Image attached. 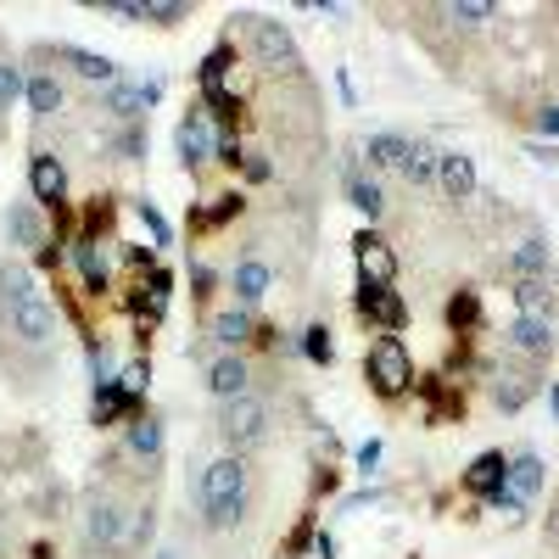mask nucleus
<instances>
[{
    "instance_id": "f257e3e1",
    "label": "nucleus",
    "mask_w": 559,
    "mask_h": 559,
    "mask_svg": "<svg viewBox=\"0 0 559 559\" xmlns=\"http://www.w3.org/2000/svg\"><path fill=\"white\" fill-rule=\"evenodd\" d=\"M364 381L381 403H397L403 392H414V358L403 347V336H376L364 353Z\"/></svg>"
},
{
    "instance_id": "f03ea898",
    "label": "nucleus",
    "mask_w": 559,
    "mask_h": 559,
    "mask_svg": "<svg viewBox=\"0 0 559 559\" xmlns=\"http://www.w3.org/2000/svg\"><path fill=\"white\" fill-rule=\"evenodd\" d=\"M269 431H274V414H269V403L263 397H229V403H218V437H224V448L229 453H252V448H263L269 442Z\"/></svg>"
},
{
    "instance_id": "7ed1b4c3",
    "label": "nucleus",
    "mask_w": 559,
    "mask_h": 559,
    "mask_svg": "<svg viewBox=\"0 0 559 559\" xmlns=\"http://www.w3.org/2000/svg\"><path fill=\"white\" fill-rule=\"evenodd\" d=\"M236 23H247V34H252V57H258L263 68H274V73H297V68H302V51H297V39H292L286 23L258 17V12H241Z\"/></svg>"
},
{
    "instance_id": "20e7f679",
    "label": "nucleus",
    "mask_w": 559,
    "mask_h": 559,
    "mask_svg": "<svg viewBox=\"0 0 559 559\" xmlns=\"http://www.w3.org/2000/svg\"><path fill=\"white\" fill-rule=\"evenodd\" d=\"M247 487H252V464H247V453H224V459H213L207 471H202V481H197V503L213 509V503H229V498H247Z\"/></svg>"
},
{
    "instance_id": "39448f33",
    "label": "nucleus",
    "mask_w": 559,
    "mask_h": 559,
    "mask_svg": "<svg viewBox=\"0 0 559 559\" xmlns=\"http://www.w3.org/2000/svg\"><path fill=\"white\" fill-rule=\"evenodd\" d=\"M353 308H358V319H364V324H376L381 336H397L403 324H408V302H403L392 286H364V280H358Z\"/></svg>"
},
{
    "instance_id": "423d86ee",
    "label": "nucleus",
    "mask_w": 559,
    "mask_h": 559,
    "mask_svg": "<svg viewBox=\"0 0 559 559\" xmlns=\"http://www.w3.org/2000/svg\"><path fill=\"white\" fill-rule=\"evenodd\" d=\"M7 336H17L23 347H51L57 342L51 302H7Z\"/></svg>"
},
{
    "instance_id": "0eeeda50",
    "label": "nucleus",
    "mask_w": 559,
    "mask_h": 559,
    "mask_svg": "<svg viewBox=\"0 0 559 559\" xmlns=\"http://www.w3.org/2000/svg\"><path fill=\"white\" fill-rule=\"evenodd\" d=\"M123 532H129V521H123L118 498L90 492V503H84V543L90 548H123Z\"/></svg>"
},
{
    "instance_id": "6e6552de",
    "label": "nucleus",
    "mask_w": 559,
    "mask_h": 559,
    "mask_svg": "<svg viewBox=\"0 0 559 559\" xmlns=\"http://www.w3.org/2000/svg\"><path fill=\"white\" fill-rule=\"evenodd\" d=\"M28 191H34V207L39 213H57L68 202V168H62V157L34 152L28 157Z\"/></svg>"
},
{
    "instance_id": "1a4fd4ad",
    "label": "nucleus",
    "mask_w": 559,
    "mask_h": 559,
    "mask_svg": "<svg viewBox=\"0 0 559 559\" xmlns=\"http://www.w3.org/2000/svg\"><path fill=\"white\" fill-rule=\"evenodd\" d=\"M157 102H163V79H146V84H112V90H102V112H112L118 123H140Z\"/></svg>"
},
{
    "instance_id": "9d476101",
    "label": "nucleus",
    "mask_w": 559,
    "mask_h": 559,
    "mask_svg": "<svg viewBox=\"0 0 559 559\" xmlns=\"http://www.w3.org/2000/svg\"><path fill=\"white\" fill-rule=\"evenodd\" d=\"M213 146H218V134H213L207 112L191 107V112L179 118V129H174V152H179V163H185V168H202V163H213Z\"/></svg>"
},
{
    "instance_id": "9b49d317",
    "label": "nucleus",
    "mask_w": 559,
    "mask_h": 559,
    "mask_svg": "<svg viewBox=\"0 0 559 559\" xmlns=\"http://www.w3.org/2000/svg\"><path fill=\"white\" fill-rule=\"evenodd\" d=\"M353 258H358L364 286H392V280H397V252L376 236V229H358V236H353Z\"/></svg>"
},
{
    "instance_id": "f8f14e48",
    "label": "nucleus",
    "mask_w": 559,
    "mask_h": 559,
    "mask_svg": "<svg viewBox=\"0 0 559 559\" xmlns=\"http://www.w3.org/2000/svg\"><path fill=\"white\" fill-rule=\"evenodd\" d=\"M503 347L543 364V358H554V324H548V319H526V313H515V319L503 324Z\"/></svg>"
},
{
    "instance_id": "ddd939ff",
    "label": "nucleus",
    "mask_w": 559,
    "mask_h": 559,
    "mask_svg": "<svg viewBox=\"0 0 559 559\" xmlns=\"http://www.w3.org/2000/svg\"><path fill=\"white\" fill-rule=\"evenodd\" d=\"M207 392H213L218 403L247 397V392H252V369H247V358H241V353H218V358L207 364Z\"/></svg>"
},
{
    "instance_id": "4468645a",
    "label": "nucleus",
    "mask_w": 559,
    "mask_h": 559,
    "mask_svg": "<svg viewBox=\"0 0 559 559\" xmlns=\"http://www.w3.org/2000/svg\"><path fill=\"white\" fill-rule=\"evenodd\" d=\"M7 241L23 252H45L51 247V229H45V213L34 202H12L7 207Z\"/></svg>"
},
{
    "instance_id": "2eb2a0df",
    "label": "nucleus",
    "mask_w": 559,
    "mask_h": 559,
    "mask_svg": "<svg viewBox=\"0 0 559 559\" xmlns=\"http://www.w3.org/2000/svg\"><path fill=\"white\" fill-rule=\"evenodd\" d=\"M414 392L426 397V419H431V426H442V419H464V392H459L453 381H442V376L419 381V376H414Z\"/></svg>"
},
{
    "instance_id": "dca6fc26",
    "label": "nucleus",
    "mask_w": 559,
    "mask_h": 559,
    "mask_svg": "<svg viewBox=\"0 0 559 559\" xmlns=\"http://www.w3.org/2000/svg\"><path fill=\"white\" fill-rule=\"evenodd\" d=\"M437 185H442L448 202H471V197H476V157L442 152V157H437Z\"/></svg>"
},
{
    "instance_id": "f3484780",
    "label": "nucleus",
    "mask_w": 559,
    "mask_h": 559,
    "mask_svg": "<svg viewBox=\"0 0 559 559\" xmlns=\"http://www.w3.org/2000/svg\"><path fill=\"white\" fill-rule=\"evenodd\" d=\"M134 414H140V397H129L118 381H96V397H90V419L96 426H123Z\"/></svg>"
},
{
    "instance_id": "a211bd4d",
    "label": "nucleus",
    "mask_w": 559,
    "mask_h": 559,
    "mask_svg": "<svg viewBox=\"0 0 559 559\" xmlns=\"http://www.w3.org/2000/svg\"><path fill=\"white\" fill-rule=\"evenodd\" d=\"M123 448H129L134 459L157 464V459H163V419H157V414H146V408H140L134 419H123Z\"/></svg>"
},
{
    "instance_id": "6ab92c4d",
    "label": "nucleus",
    "mask_w": 559,
    "mask_h": 559,
    "mask_svg": "<svg viewBox=\"0 0 559 559\" xmlns=\"http://www.w3.org/2000/svg\"><path fill=\"white\" fill-rule=\"evenodd\" d=\"M57 62H68L79 79L102 84V90H112V84H118V62H112V57H102V51H84V45H57Z\"/></svg>"
},
{
    "instance_id": "aec40b11",
    "label": "nucleus",
    "mask_w": 559,
    "mask_h": 559,
    "mask_svg": "<svg viewBox=\"0 0 559 559\" xmlns=\"http://www.w3.org/2000/svg\"><path fill=\"white\" fill-rule=\"evenodd\" d=\"M548 241L543 236H532V241H521V247H509L503 252V274L509 280H548Z\"/></svg>"
},
{
    "instance_id": "412c9836",
    "label": "nucleus",
    "mask_w": 559,
    "mask_h": 559,
    "mask_svg": "<svg viewBox=\"0 0 559 559\" xmlns=\"http://www.w3.org/2000/svg\"><path fill=\"white\" fill-rule=\"evenodd\" d=\"M207 336H213V342H218L224 353H236V347H247V342L258 336V319H252L247 308H224V313H213Z\"/></svg>"
},
{
    "instance_id": "4be33fe9",
    "label": "nucleus",
    "mask_w": 559,
    "mask_h": 559,
    "mask_svg": "<svg viewBox=\"0 0 559 559\" xmlns=\"http://www.w3.org/2000/svg\"><path fill=\"white\" fill-rule=\"evenodd\" d=\"M543 481H548V464L537 459V453H515V459H509V471H503V487L509 492H515V498H537L543 492Z\"/></svg>"
},
{
    "instance_id": "5701e85b",
    "label": "nucleus",
    "mask_w": 559,
    "mask_h": 559,
    "mask_svg": "<svg viewBox=\"0 0 559 559\" xmlns=\"http://www.w3.org/2000/svg\"><path fill=\"white\" fill-rule=\"evenodd\" d=\"M347 202H353L369 224H376V218L386 213V191H381V179H376V174H364V168L353 163V168H347Z\"/></svg>"
},
{
    "instance_id": "b1692460",
    "label": "nucleus",
    "mask_w": 559,
    "mask_h": 559,
    "mask_svg": "<svg viewBox=\"0 0 559 559\" xmlns=\"http://www.w3.org/2000/svg\"><path fill=\"white\" fill-rule=\"evenodd\" d=\"M73 263H79V280H84V297H96V302H102V297L112 292V274H107L96 241H73Z\"/></svg>"
},
{
    "instance_id": "393cba45",
    "label": "nucleus",
    "mask_w": 559,
    "mask_h": 559,
    "mask_svg": "<svg viewBox=\"0 0 559 559\" xmlns=\"http://www.w3.org/2000/svg\"><path fill=\"white\" fill-rule=\"evenodd\" d=\"M437 146H426V140H408V152H403V179L414 185V191H426V185H437Z\"/></svg>"
},
{
    "instance_id": "a878e982",
    "label": "nucleus",
    "mask_w": 559,
    "mask_h": 559,
    "mask_svg": "<svg viewBox=\"0 0 559 559\" xmlns=\"http://www.w3.org/2000/svg\"><path fill=\"white\" fill-rule=\"evenodd\" d=\"M0 302H45L39 274L28 263H7V269H0Z\"/></svg>"
},
{
    "instance_id": "bb28decb",
    "label": "nucleus",
    "mask_w": 559,
    "mask_h": 559,
    "mask_svg": "<svg viewBox=\"0 0 559 559\" xmlns=\"http://www.w3.org/2000/svg\"><path fill=\"white\" fill-rule=\"evenodd\" d=\"M62 102H68V90H62L57 73H34V79H28V112H34V118H57Z\"/></svg>"
},
{
    "instance_id": "cd10ccee",
    "label": "nucleus",
    "mask_w": 559,
    "mask_h": 559,
    "mask_svg": "<svg viewBox=\"0 0 559 559\" xmlns=\"http://www.w3.org/2000/svg\"><path fill=\"white\" fill-rule=\"evenodd\" d=\"M403 152H408V134H392V129H381V134H369V140H364L369 174H381V168H403Z\"/></svg>"
},
{
    "instance_id": "c85d7f7f",
    "label": "nucleus",
    "mask_w": 559,
    "mask_h": 559,
    "mask_svg": "<svg viewBox=\"0 0 559 559\" xmlns=\"http://www.w3.org/2000/svg\"><path fill=\"white\" fill-rule=\"evenodd\" d=\"M229 286H236V297H241V302H263V297H269V286H274V269H269V263H258V258H247V263H236V280H229Z\"/></svg>"
},
{
    "instance_id": "c756f323",
    "label": "nucleus",
    "mask_w": 559,
    "mask_h": 559,
    "mask_svg": "<svg viewBox=\"0 0 559 559\" xmlns=\"http://www.w3.org/2000/svg\"><path fill=\"white\" fill-rule=\"evenodd\" d=\"M515 308L526 313V319H548L554 313V280H515Z\"/></svg>"
},
{
    "instance_id": "7c9ffc66",
    "label": "nucleus",
    "mask_w": 559,
    "mask_h": 559,
    "mask_svg": "<svg viewBox=\"0 0 559 559\" xmlns=\"http://www.w3.org/2000/svg\"><path fill=\"white\" fill-rule=\"evenodd\" d=\"M503 471H509V459L503 453H481L471 471H464V492H476V498H487L492 487H503Z\"/></svg>"
},
{
    "instance_id": "2f4dec72",
    "label": "nucleus",
    "mask_w": 559,
    "mask_h": 559,
    "mask_svg": "<svg viewBox=\"0 0 559 559\" xmlns=\"http://www.w3.org/2000/svg\"><path fill=\"white\" fill-rule=\"evenodd\" d=\"M241 213H247V197H241V191H224V197H213L207 207H197L191 224H197V229H224V224H236Z\"/></svg>"
},
{
    "instance_id": "473e14b6",
    "label": "nucleus",
    "mask_w": 559,
    "mask_h": 559,
    "mask_svg": "<svg viewBox=\"0 0 559 559\" xmlns=\"http://www.w3.org/2000/svg\"><path fill=\"white\" fill-rule=\"evenodd\" d=\"M437 17H448L453 28H487L498 17L492 0H448V7H437Z\"/></svg>"
},
{
    "instance_id": "72a5a7b5",
    "label": "nucleus",
    "mask_w": 559,
    "mask_h": 559,
    "mask_svg": "<svg viewBox=\"0 0 559 559\" xmlns=\"http://www.w3.org/2000/svg\"><path fill=\"white\" fill-rule=\"evenodd\" d=\"M448 331H453V336L481 331V297H476V292H453V297H448Z\"/></svg>"
},
{
    "instance_id": "f704fd0d",
    "label": "nucleus",
    "mask_w": 559,
    "mask_h": 559,
    "mask_svg": "<svg viewBox=\"0 0 559 559\" xmlns=\"http://www.w3.org/2000/svg\"><path fill=\"white\" fill-rule=\"evenodd\" d=\"M202 112H207V123H218V134H229V123L247 112V102L229 96V90L218 84V90H207V96H202Z\"/></svg>"
},
{
    "instance_id": "c9c22d12",
    "label": "nucleus",
    "mask_w": 559,
    "mask_h": 559,
    "mask_svg": "<svg viewBox=\"0 0 559 559\" xmlns=\"http://www.w3.org/2000/svg\"><path fill=\"white\" fill-rule=\"evenodd\" d=\"M532 392H537V381H532V376H498L492 403H498L503 414H521V408L532 403Z\"/></svg>"
},
{
    "instance_id": "e433bc0d",
    "label": "nucleus",
    "mask_w": 559,
    "mask_h": 559,
    "mask_svg": "<svg viewBox=\"0 0 559 559\" xmlns=\"http://www.w3.org/2000/svg\"><path fill=\"white\" fill-rule=\"evenodd\" d=\"M229 68H236V45H229V39H218L213 51L202 57V68H197V73H202V90H218Z\"/></svg>"
},
{
    "instance_id": "4c0bfd02",
    "label": "nucleus",
    "mask_w": 559,
    "mask_h": 559,
    "mask_svg": "<svg viewBox=\"0 0 559 559\" xmlns=\"http://www.w3.org/2000/svg\"><path fill=\"white\" fill-rule=\"evenodd\" d=\"M302 358H308V364H319V369H331V364H336L331 324H308V331H302Z\"/></svg>"
},
{
    "instance_id": "58836bf2",
    "label": "nucleus",
    "mask_w": 559,
    "mask_h": 559,
    "mask_svg": "<svg viewBox=\"0 0 559 559\" xmlns=\"http://www.w3.org/2000/svg\"><path fill=\"white\" fill-rule=\"evenodd\" d=\"M247 503H252V498H229V503H213V509H202L207 532H236V526L247 521Z\"/></svg>"
},
{
    "instance_id": "ea45409f",
    "label": "nucleus",
    "mask_w": 559,
    "mask_h": 559,
    "mask_svg": "<svg viewBox=\"0 0 559 559\" xmlns=\"http://www.w3.org/2000/svg\"><path fill=\"white\" fill-rule=\"evenodd\" d=\"M481 503H487V509H498V515H503L509 526H521V521H526V498H515L509 487H492V492H487Z\"/></svg>"
},
{
    "instance_id": "a19ab883",
    "label": "nucleus",
    "mask_w": 559,
    "mask_h": 559,
    "mask_svg": "<svg viewBox=\"0 0 559 559\" xmlns=\"http://www.w3.org/2000/svg\"><path fill=\"white\" fill-rule=\"evenodd\" d=\"M112 213H118L112 197H90V202H84V236H79V241H96V229H107Z\"/></svg>"
},
{
    "instance_id": "79ce46f5",
    "label": "nucleus",
    "mask_w": 559,
    "mask_h": 559,
    "mask_svg": "<svg viewBox=\"0 0 559 559\" xmlns=\"http://www.w3.org/2000/svg\"><path fill=\"white\" fill-rule=\"evenodd\" d=\"M185 17H191L185 0H146V23H157V28H179Z\"/></svg>"
},
{
    "instance_id": "37998d69",
    "label": "nucleus",
    "mask_w": 559,
    "mask_h": 559,
    "mask_svg": "<svg viewBox=\"0 0 559 559\" xmlns=\"http://www.w3.org/2000/svg\"><path fill=\"white\" fill-rule=\"evenodd\" d=\"M112 152H118V163H140V157H146V129L123 123V134L112 140Z\"/></svg>"
},
{
    "instance_id": "c03bdc74",
    "label": "nucleus",
    "mask_w": 559,
    "mask_h": 559,
    "mask_svg": "<svg viewBox=\"0 0 559 559\" xmlns=\"http://www.w3.org/2000/svg\"><path fill=\"white\" fill-rule=\"evenodd\" d=\"M152 526H157L152 503H146V509H129V532H123V548H146V543H152Z\"/></svg>"
},
{
    "instance_id": "a18cd8bd",
    "label": "nucleus",
    "mask_w": 559,
    "mask_h": 559,
    "mask_svg": "<svg viewBox=\"0 0 559 559\" xmlns=\"http://www.w3.org/2000/svg\"><path fill=\"white\" fill-rule=\"evenodd\" d=\"M134 213H140V224L152 229V241H157V247H168V241H174V224H168V218H163V213H157V207H152L146 197L134 202Z\"/></svg>"
},
{
    "instance_id": "49530a36",
    "label": "nucleus",
    "mask_w": 559,
    "mask_h": 559,
    "mask_svg": "<svg viewBox=\"0 0 559 559\" xmlns=\"http://www.w3.org/2000/svg\"><path fill=\"white\" fill-rule=\"evenodd\" d=\"M17 96H28V79H23L12 62H0V112H7Z\"/></svg>"
},
{
    "instance_id": "de8ad7c7",
    "label": "nucleus",
    "mask_w": 559,
    "mask_h": 559,
    "mask_svg": "<svg viewBox=\"0 0 559 559\" xmlns=\"http://www.w3.org/2000/svg\"><path fill=\"white\" fill-rule=\"evenodd\" d=\"M146 381H152V364H146V358H134V364H123V369H118V386H123L129 397L146 392Z\"/></svg>"
},
{
    "instance_id": "09e8293b",
    "label": "nucleus",
    "mask_w": 559,
    "mask_h": 559,
    "mask_svg": "<svg viewBox=\"0 0 559 559\" xmlns=\"http://www.w3.org/2000/svg\"><path fill=\"white\" fill-rule=\"evenodd\" d=\"M213 163H224V168H241V163H247L241 140H236V134H218V146H213Z\"/></svg>"
},
{
    "instance_id": "8fccbe9b",
    "label": "nucleus",
    "mask_w": 559,
    "mask_h": 559,
    "mask_svg": "<svg viewBox=\"0 0 559 559\" xmlns=\"http://www.w3.org/2000/svg\"><path fill=\"white\" fill-rule=\"evenodd\" d=\"M241 174H247L252 185H263V179H274V163H269V157H252V152H247V163H241Z\"/></svg>"
},
{
    "instance_id": "3c124183",
    "label": "nucleus",
    "mask_w": 559,
    "mask_h": 559,
    "mask_svg": "<svg viewBox=\"0 0 559 559\" xmlns=\"http://www.w3.org/2000/svg\"><path fill=\"white\" fill-rule=\"evenodd\" d=\"M376 464H381V442H376V437H369V442L358 448V471L369 476V471H376Z\"/></svg>"
},
{
    "instance_id": "603ef678",
    "label": "nucleus",
    "mask_w": 559,
    "mask_h": 559,
    "mask_svg": "<svg viewBox=\"0 0 559 559\" xmlns=\"http://www.w3.org/2000/svg\"><path fill=\"white\" fill-rule=\"evenodd\" d=\"M191 286H197L191 297H207V292H213V269H207V263H191Z\"/></svg>"
},
{
    "instance_id": "864d4df0",
    "label": "nucleus",
    "mask_w": 559,
    "mask_h": 559,
    "mask_svg": "<svg viewBox=\"0 0 559 559\" xmlns=\"http://www.w3.org/2000/svg\"><path fill=\"white\" fill-rule=\"evenodd\" d=\"M308 537H313V521L302 515V521H297V532H292V543H286V554H302V548H308Z\"/></svg>"
},
{
    "instance_id": "5fc2aeb1",
    "label": "nucleus",
    "mask_w": 559,
    "mask_h": 559,
    "mask_svg": "<svg viewBox=\"0 0 559 559\" xmlns=\"http://www.w3.org/2000/svg\"><path fill=\"white\" fill-rule=\"evenodd\" d=\"M537 134H548V140L559 134V107H543V112H537Z\"/></svg>"
},
{
    "instance_id": "6e6d98bb",
    "label": "nucleus",
    "mask_w": 559,
    "mask_h": 559,
    "mask_svg": "<svg viewBox=\"0 0 559 559\" xmlns=\"http://www.w3.org/2000/svg\"><path fill=\"white\" fill-rule=\"evenodd\" d=\"M168 292H174V274H168V269H152V297L168 302Z\"/></svg>"
},
{
    "instance_id": "4d7b16f0",
    "label": "nucleus",
    "mask_w": 559,
    "mask_h": 559,
    "mask_svg": "<svg viewBox=\"0 0 559 559\" xmlns=\"http://www.w3.org/2000/svg\"><path fill=\"white\" fill-rule=\"evenodd\" d=\"M313 554L319 559H336V537L331 532H313Z\"/></svg>"
},
{
    "instance_id": "13d9d810",
    "label": "nucleus",
    "mask_w": 559,
    "mask_h": 559,
    "mask_svg": "<svg viewBox=\"0 0 559 559\" xmlns=\"http://www.w3.org/2000/svg\"><path fill=\"white\" fill-rule=\"evenodd\" d=\"M123 258H129L134 269H157V263H152V247H123Z\"/></svg>"
},
{
    "instance_id": "bf43d9fd",
    "label": "nucleus",
    "mask_w": 559,
    "mask_h": 559,
    "mask_svg": "<svg viewBox=\"0 0 559 559\" xmlns=\"http://www.w3.org/2000/svg\"><path fill=\"white\" fill-rule=\"evenodd\" d=\"M39 269H45V274H51V269H62V241H57V247H45V252H39Z\"/></svg>"
},
{
    "instance_id": "052dcab7",
    "label": "nucleus",
    "mask_w": 559,
    "mask_h": 559,
    "mask_svg": "<svg viewBox=\"0 0 559 559\" xmlns=\"http://www.w3.org/2000/svg\"><path fill=\"white\" fill-rule=\"evenodd\" d=\"M543 537H548V543H559V498H554V509H548V521H543Z\"/></svg>"
},
{
    "instance_id": "680f3d73",
    "label": "nucleus",
    "mask_w": 559,
    "mask_h": 559,
    "mask_svg": "<svg viewBox=\"0 0 559 559\" xmlns=\"http://www.w3.org/2000/svg\"><path fill=\"white\" fill-rule=\"evenodd\" d=\"M313 492H336V471H319L313 476Z\"/></svg>"
},
{
    "instance_id": "e2e57ef3",
    "label": "nucleus",
    "mask_w": 559,
    "mask_h": 559,
    "mask_svg": "<svg viewBox=\"0 0 559 559\" xmlns=\"http://www.w3.org/2000/svg\"><path fill=\"white\" fill-rule=\"evenodd\" d=\"M548 408H554V414H559V386H548Z\"/></svg>"
},
{
    "instance_id": "0e129e2a",
    "label": "nucleus",
    "mask_w": 559,
    "mask_h": 559,
    "mask_svg": "<svg viewBox=\"0 0 559 559\" xmlns=\"http://www.w3.org/2000/svg\"><path fill=\"white\" fill-rule=\"evenodd\" d=\"M157 559H174V554H157Z\"/></svg>"
}]
</instances>
